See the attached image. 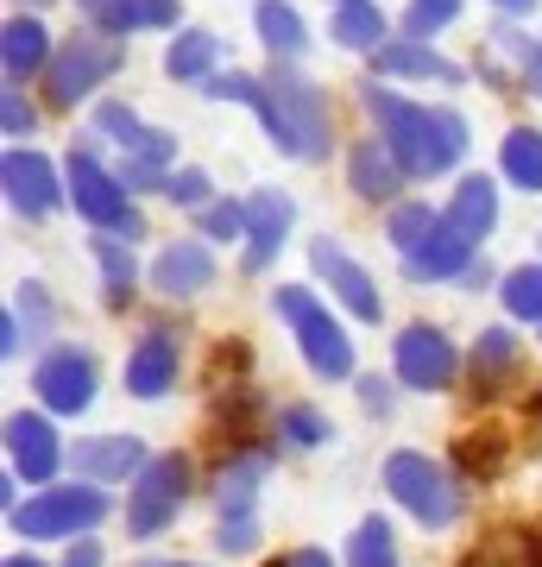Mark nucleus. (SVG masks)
I'll return each mask as SVG.
<instances>
[{
    "label": "nucleus",
    "instance_id": "nucleus-1",
    "mask_svg": "<svg viewBox=\"0 0 542 567\" xmlns=\"http://www.w3.org/2000/svg\"><path fill=\"white\" fill-rule=\"evenodd\" d=\"M360 102L366 114L379 121V140L391 145V158L410 171V177H442L454 171L467 152V121L454 107H422V102H403L398 89H385L379 76L360 82Z\"/></svg>",
    "mask_w": 542,
    "mask_h": 567
},
{
    "label": "nucleus",
    "instance_id": "nucleus-2",
    "mask_svg": "<svg viewBox=\"0 0 542 567\" xmlns=\"http://www.w3.org/2000/svg\"><path fill=\"white\" fill-rule=\"evenodd\" d=\"M253 114H259L265 140L278 145L284 158H297V164L328 158V145H335L328 95H321L309 76H297V70H272V76H259V89H253Z\"/></svg>",
    "mask_w": 542,
    "mask_h": 567
},
{
    "label": "nucleus",
    "instance_id": "nucleus-3",
    "mask_svg": "<svg viewBox=\"0 0 542 567\" xmlns=\"http://www.w3.org/2000/svg\"><path fill=\"white\" fill-rule=\"evenodd\" d=\"M272 473V447L227 454L215 473V548L222 555H253L259 548V480Z\"/></svg>",
    "mask_w": 542,
    "mask_h": 567
},
{
    "label": "nucleus",
    "instance_id": "nucleus-4",
    "mask_svg": "<svg viewBox=\"0 0 542 567\" xmlns=\"http://www.w3.org/2000/svg\"><path fill=\"white\" fill-rule=\"evenodd\" d=\"M272 309L290 322V334H297L303 360H309L316 379H354V341H347V328L321 309L316 290H303V284H278V290H272Z\"/></svg>",
    "mask_w": 542,
    "mask_h": 567
},
{
    "label": "nucleus",
    "instance_id": "nucleus-5",
    "mask_svg": "<svg viewBox=\"0 0 542 567\" xmlns=\"http://www.w3.org/2000/svg\"><path fill=\"white\" fill-rule=\"evenodd\" d=\"M385 492H391L422 529H448L461 517V486H454V473H448L442 461L417 454V447H398V454L385 461Z\"/></svg>",
    "mask_w": 542,
    "mask_h": 567
},
{
    "label": "nucleus",
    "instance_id": "nucleus-6",
    "mask_svg": "<svg viewBox=\"0 0 542 567\" xmlns=\"http://www.w3.org/2000/svg\"><path fill=\"white\" fill-rule=\"evenodd\" d=\"M63 183H70V203H76V215H82V221H95L101 234H121V240H140V234H145L140 208H133V189H126L121 171H108L95 152H70Z\"/></svg>",
    "mask_w": 542,
    "mask_h": 567
},
{
    "label": "nucleus",
    "instance_id": "nucleus-7",
    "mask_svg": "<svg viewBox=\"0 0 542 567\" xmlns=\"http://www.w3.org/2000/svg\"><path fill=\"white\" fill-rule=\"evenodd\" d=\"M108 517V492L95 486V480H70V486H44L39 498H25L20 511H13V529L20 536H32V543H76V536H89V529Z\"/></svg>",
    "mask_w": 542,
    "mask_h": 567
},
{
    "label": "nucleus",
    "instance_id": "nucleus-8",
    "mask_svg": "<svg viewBox=\"0 0 542 567\" xmlns=\"http://www.w3.org/2000/svg\"><path fill=\"white\" fill-rule=\"evenodd\" d=\"M190 486H196V466H190V454H152L145 461V473L133 480V492H126V536H158V529L177 524L183 498H190Z\"/></svg>",
    "mask_w": 542,
    "mask_h": 567
},
{
    "label": "nucleus",
    "instance_id": "nucleus-9",
    "mask_svg": "<svg viewBox=\"0 0 542 567\" xmlns=\"http://www.w3.org/2000/svg\"><path fill=\"white\" fill-rule=\"evenodd\" d=\"M114 70H121V39H108V32H70V39L58 44L51 70H44V102L51 107L89 102Z\"/></svg>",
    "mask_w": 542,
    "mask_h": 567
},
{
    "label": "nucleus",
    "instance_id": "nucleus-10",
    "mask_svg": "<svg viewBox=\"0 0 542 567\" xmlns=\"http://www.w3.org/2000/svg\"><path fill=\"white\" fill-rule=\"evenodd\" d=\"M391 372H398L403 391H448L461 379V347L436 322H410L391 347Z\"/></svg>",
    "mask_w": 542,
    "mask_h": 567
},
{
    "label": "nucleus",
    "instance_id": "nucleus-11",
    "mask_svg": "<svg viewBox=\"0 0 542 567\" xmlns=\"http://www.w3.org/2000/svg\"><path fill=\"white\" fill-rule=\"evenodd\" d=\"M32 391L51 416H82L95 404V360L82 347H51L39 365H32Z\"/></svg>",
    "mask_w": 542,
    "mask_h": 567
},
{
    "label": "nucleus",
    "instance_id": "nucleus-12",
    "mask_svg": "<svg viewBox=\"0 0 542 567\" xmlns=\"http://www.w3.org/2000/svg\"><path fill=\"white\" fill-rule=\"evenodd\" d=\"M0 183H7L13 215H25V221H44V215L70 196V183H58V164L44 158V152H32V145H7V158H0Z\"/></svg>",
    "mask_w": 542,
    "mask_h": 567
},
{
    "label": "nucleus",
    "instance_id": "nucleus-13",
    "mask_svg": "<svg viewBox=\"0 0 542 567\" xmlns=\"http://www.w3.org/2000/svg\"><path fill=\"white\" fill-rule=\"evenodd\" d=\"M7 461L20 473L25 486H51L63 466V442H58V423L51 410H13L7 416Z\"/></svg>",
    "mask_w": 542,
    "mask_h": 567
},
{
    "label": "nucleus",
    "instance_id": "nucleus-14",
    "mask_svg": "<svg viewBox=\"0 0 542 567\" xmlns=\"http://www.w3.org/2000/svg\"><path fill=\"white\" fill-rule=\"evenodd\" d=\"M309 265H316V278L347 303V316H354V322H379V316H385L379 284H372V271H366V265L354 259V252H347V246L316 240V246H309Z\"/></svg>",
    "mask_w": 542,
    "mask_h": 567
},
{
    "label": "nucleus",
    "instance_id": "nucleus-15",
    "mask_svg": "<svg viewBox=\"0 0 542 567\" xmlns=\"http://www.w3.org/2000/svg\"><path fill=\"white\" fill-rule=\"evenodd\" d=\"M290 221H297V203H290L284 189L246 196V271H253V278L272 271V259H278L284 240H290Z\"/></svg>",
    "mask_w": 542,
    "mask_h": 567
},
{
    "label": "nucleus",
    "instance_id": "nucleus-16",
    "mask_svg": "<svg viewBox=\"0 0 542 567\" xmlns=\"http://www.w3.org/2000/svg\"><path fill=\"white\" fill-rule=\"evenodd\" d=\"M177 360H183L177 328H145L140 347L126 353V391L145 398V404H158L164 391L177 385Z\"/></svg>",
    "mask_w": 542,
    "mask_h": 567
},
{
    "label": "nucleus",
    "instance_id": "nucleus-17",
    "mask_svg": "<svg viewBox=\"0 0 542 567\" xmlns=\"http://www.w3.org/2000/svg\"><path fill=\"white\" fill-rule=\"evenodd\" d=\"M145 442L140 435H89L76 442L70 466H76V480H95V486H121V480H140L145 473Z\"/></svg>",
    "mask_w": 542,
    "mask_h": 567
},
{
    "label": "nucleus",
    "instance_id": "nucleus-18",
    "mask_svg": "<svg viewBox=\"0 0 542 567\" xmlns=\"http://www.w3.org/2000/svg\"><path fill=\"white\" fill-rule=\"evenodd\" d=\"M473 252H480V246L467 240L461 227H448V215H442V227H436L429 240H417L410 252H403V278H410V284L467 278V271H473Z\"/></svg>",
    "mask_w": 542,
    "mask_h": 567
},
{
    "label": "nucleus",
    "instance_id": "nucleus-19",
    "mask_svg": "<svg viewBox=\"0 0 542 567\" xmlns=\"http://www.w3.org/2000/svg\"><path fill=\"white\" fill-rule=\"evenodd\" d=\"M145 284L158 297H196V290H208L215 284V252H208V240L164 246L158 259H152V271H145Z\"/></svg>",
    "mask_w": 542,
    "mask_h": 567
},
{
    "label": "nucleus",
    "instance_id": "nucleus-20",
    "mask_svg": "<svg viewBox=\"0 0 542 567\" xmlns=\"http://www.w3.org/2000/svg\"><path fill=\"white\" fill-rule=\"evenodd\" d=\"M51 58H58V44H51V32H44V20H32V13H13V20L0 25V70H7V82H32L51 70Z\"/></svg>",
    "mask_w": 542,
    "mask_h": 567
},
{
    "label": "nucleus",
    "instance_id": "nucleus-21",
    "mask_svg": "<svg viewBox=\"0 0 542 567\" xmlns=\"http://www.w3.org/2000/svg\"><path fill=\"white\" fill-rule=\"evenodd\" d=\"M89 25L108 32V39H126V32H171L177 25V0H76Z\"/></svg>",
    "mask_w": 542,
    "mask_h": 567
},
{
    "label": "nucleus",
    "instance_id": "nucleus-22",
    "mask_svg": "<svg viewBox=\"0 0 542 567\" xmlns=\"http://www.w3.org/2000/svg\"><path fill=\"white\" fill-rule=\"evenodd\" d=\"M379 76H410V82H442V89H461V63H448L429 39H391L372 51Z\"/></svg>",
    "mask_w": 542,
    "mask_h": 567
},
{
    "label": "nucleus",
    "instance_id": "nucleus-23",
    "mask_svg": "<svg viewBox=\"0 0 542 567\" xmlns=\"http://www.w3.org/2000/svg\"><path fill=\"white\" fill-rule=\"evenodd\" d=\"M403 177H410V171L391 158V145H385V140H366V145L347 152V183H354V196H360V203H398Z\"/></svg>",
    "mask_w": 542,
    "mask_h": 567
},
{
    "label": "nucleus",
    "instance_id": "nucleus-24",
    "mask_svg": "<svg viewBox=\"0 0 542 567\" xmlns=\"http://www.w3.org/2000/svg\"><path fill=\"white\" fill-rule=\"evenodd\" d=\"M442 215H448V227H461L467 240L480 246L485 234L499 227V183L480 177V171H473V177H461V183H454V196H448Z\"/></svg>",
    "mask_w": 542,
    "mask_h": 567
},
{
    "label": "nucleus",
    "instance_id": "nucleus-25",
    "mask_svg": "<svg viewBox=\"0 0 542 567\" xmlns=\"http://www.w3.org/2000/svg\"><path fill=\"white\" fill-rule=\"evenodd\" d=\"M253 25H259V44L284 63L309 51V25H303V13L290 0H259V7H253Z\"/></svg>",
    "mask_w": 542,
    "mask_h": 567
},
{
    "label": "nucleus",
    "instance_id": "nucleus-26",
    "mask_svg": "<svg viewBox=\"0 0 542 567\" xmlns=\"http://www.w3.org/2000/svg\"><path fill=\"white\" fill-rule=\"evenodd\" d=\"M215 58H222V39L215 32H202V25H183L177 39H171V51H164V76L171 82H208L215 76Z\"/></svg>",
    "mask_w": 542,
    "mask_h": 567
},
{
    "label": "nucleus",
    "instance_id": "nucleus-27",
    "mask_svg": "<svg viewBox=\"0 0 542 567\" xmlns=\"http://www.w3.org/2000/svg\"><path fill=\"white\" fill-rule=\"evenodd\" d=\"M328 32H335V44H347V51H379L385 39V13L379 0H341L335 13H328Z\"/></svg>",
    "mask_w": 542,
    "mask_h": 567
},
{
    "label": "nucleus",
    "instance_id": "nucleus-28",
    "mask_svg": "<svg viewBox=\"0 0 542 567\" xmlns=\"http://www.w3.org/2000/svg\"><path fill=\"white\" fill-rule=\"evenodd\" d=\"M499 171L518 189H530V196H542V133L536 126H511L499 145Z\"/></svg>",
    "mask_w": 542,
    "mask_h": 567
},
{
    "label": "nucleus",
    "instance_id": "nucleus-29",
    "mask_svg": "<svg viewBox=\"0 0 542 567\" xmlns=\"http://www.w3.org/2000/svg\"><path fill=\"white\" fill-rule=\"evenodd\" d=\"M133 240L121 234H95V265H101V284H108V303H133V290H140V265L126 252Z\"/></svg>",
    "mask_w": 542,
    "mask_h": 567
},
{
    "label": "nucleus",
    "instance_id": "nucleus-30",
    "mask_svg": "<svg viewBox=\"0 0 542 567\" xmlns=\"http://www.w3.org/2000/svg\"><path fill=\"white\" fill-rule=\"evenodd\" d=\"M511 365H518V334L511 328H480V341H473V379L485 391H499L511 379Z\"/></svg>",
    "mask_w": 542,
    "mask_h": 567
},
{
    "label": "nucleus",
    "instance_id": "nucleus-31",
    "mask_svg": "<svg viewBox=\"0 0 542 567\" xmlns=\"http://www.w3.org/2000/svg\"><path fill=\"white\" fill-rule=\"evenodd\" d=\"M499 297H504V309H511L518 322H542V259L536 265H511L504 284H499Z\"/></svg>",
    "mask_w": 542,
    "mask_h": 567
},
{
    "label": "nucleus",
    "instance_id": "nucleus-32",
    "mask_svg": "<svg viewBox=\"0 0 542 567\" xmlns=\"http://www.w3.org/2000/svg\"><path fill=\"white\" fill-rule=\"evenodd\" d=\"M436 227H442V208H429V203H391V215H385V234H391L398 252H410L417 240H429Z\"/></svg>",
    "mask_w": 542,
    "mask_h": 567
},
{
    "label": "nucleus",
    "instance_id": "nucleus-33",
    "mask_svg": "<svg viewBox=\"0 0 542 567\" xmlns=\"http://www.w3.org/2000/svg\"><path fill=\"white\" fill-rule=\"evenodd\" d=\"M347 567H398V543H391V524L385 517H366L347 543Z\"/></svg>",
    "mask_w": 542,
    "mask_h": 567
},
{
    "label": "nucleus",
    "instance_id": "nucleus-34",
    "mask_svg": "<svg viewBox=\"0 0 542 567\" xmlns=\"http://www.w3.org/2000/svg\"><path fill=\"white\" fill-rule=\"evenodd\" d=\"M278 435H284L290 447H321L328 435H335V423H328L316 404H284V410H278Z\"/></svg>",
    "mask_w": 542,
    "mask_h": 567
},
{
    "label": "nucleus",
    "instance_id": "nucleus-35",
    "mask_svg": "<svg viewBox=\"0 0 542 567\" xmlns=\"http://www.w3.org/2000/svg\"><path fill=\"white\" fill-rule=\"evenodd\" d=\"M454 13H461V0H410V13H403V32H410V39H429V32H442Z\"/></svg>",
    "mask_w": 542,
    "mask_h": 567
},
{
    "label": "nucleus",
    "instance_id": "nucleus-36",
    "mask_svg": "<svg viewBox=\"0 0 542 567\" xmlns=\"http://www.w3.org/2000/svg\"><path fill=\"white\" fill-rule=\"evenodd\" d=\"M499 44L518 58L523 89H530V95H542V39H518V32H504V25H499Z\"/></svg>",
    "mask_w": 542,
    "mask_h": 567
},
{
    "label": "nucleus",
    "instance_id": "nucleus-37",
    "mask_svg": "<svg viewBox=\"0 0 542 567\" xmlns=\"http://www.w3.org/2000/svg\"><path fill=\"white\" fill-rule=\"evenodd\" d=\"M164 196L177 208H208V171H196V164L171 171V177H164Z\"/></svg>",
    "mask_w": 542,
    "mask_h": 567
},
{
    "label": "nucleus",
    "instance_id": "nucleus-38",
    "mask_svg": "<svg viewBox=\"0 0 542 567\" xmlns=\"http://www.w3.org/2000/svg\"><path fill=\"white\" fill-rule=\"evenodd\" d=\"M202 234L208 240H246V203H208L202 208Z\"/></svg>",
    "mask_w": 542,
    "mask_h": 567
},
{
    "label": "nucleus",
    "instance_id": "nucleus-39",
    "mask_svg": "<svg viewBox=\"0 0 542 567\" xmlns=\"http://www.w3.org/2000/svg\"><path fill=\"white\" fill-rule=\"evenodd\" d=\"M0 126H7V140H25V133L39 126V107L25 102L20 82H7V95H0Z\"/></svg>",
    "mask_w": 542,
    "mask_h": 567
},
{
    "label": "nucleus",
    "instance_id": "nucleus-40",
    "mask_svg": "<svg viewBox=\"0 0 542 567\" xmlns=\"http://www.w3.org/2000/svg\"><path fill=\"white\" fill-rule=\"evenodd\" d=\"M13 309L25 316V341H39L44 328H51V297H44L39 284H25V290H20V303H13Z\"/></svg>",
    "mask_w": 542,
    "mask_h": 567
},
{
    "label": "nucleus",
    "instance_id": "nucleus-41",
    "mask_svg": "<svg viewBox=\"0 0 542 567\" xmlns=\"http://www.w3.org/2000/svg\"><path fill=\"white\" fill-rule=\"evenodd\" d=\"M25 347V334H20V309L7 303V316H0V353H7V360H13V353H20Z\"/></svg>",
    "mask_w": 542,
    "mask_h": 567
},
{
    "label": "nucleus",
    "instance_id": "nucleus-42",
    "mask_svg": "<svg viewBox=\"0 0 542 567\" xmlns=\"http://www.w3.org/2000/svg\"><path fill=\"white\" fill-rule=\"evenodd\" d=\"M360 404L372 410V416H391V385H379V379H360Z\"/></svg>",
    "mask_w": 542,
    "mask_h": 567
},
{
    "label": "nucleus",
    "instance_id": "nucleus-43",
    "mask_svg": "<svg viewBox=\"0 0 542 567\" xmlns=\"http://www.w3.org/2000/svg\"><path fill=\"white\" fill-rule=\"evenodd\" d=\"M63 567H101V543H95V536H76L70 555H63Z\"/></svg>",
    "mask_w": 542,
    "mask_h": 567
},
{
    "label": "nucleus",
    "instance_id": "nucleus-44",
    "mask_svg": "<svg viewBox=\"0 0 542 567\" xmlns=\"http://www.w3.org/2000/svg\"><path fill=\"white\" fill-rule=\"evenodd\" d=\"M284 567H341V561H335L328 548H290V555H284Z\"/></svg>",
    "mask_w": 542,
    "mask_h": 567
},
{
    "label": "nucleus",
    "instance_id": "nucleus-45",
    "mask_svg": "<svg viewBox=\"0 0 542 567\" xmlns=\"http://www.w3.org/2000/svg\"><path fill=\"white\" fill-rule=\"evenodd\" d=\"M0 567H44V561H39V555H7Z\"/></svg>",
    "mask_w": 542,
    "mask_h": 567
},
{
    "label": "nucleus",
    "instance_id": "nucleus-46",
    "mask_svg": "<svg viewBox=\"0 0 542 567\" xmlns=\"http://www.w3.org/2000/svg\"><path fill=\"white\" fill-rule=\"evenodd\" d=\"M492 7H504V13H523V7H536V0H492Z\"/></svg>",
    "mask_w": 542,
    "mask_h": 567
},
{
    "label": "nucleus",
    "instance_id": "nucleus-47",
    "mask_svg": "<svg viewBox=\"0 0 542 567\" xmlns=\"http://www.w3.org/2000/svg\"><path fill=\"white\" fill-rule=\"evenodd\" d=\"M133 567H202V561H133Z\"/></svg>",
    "mask_w": 542,
    "mask_h": 567
},
{
    "label": "nucleus",
    "instance_id": "nucleus-48",
    "mask_svg": "<svg viewBox=\"0 0 542 567\" xmlns=\"http://www.w3.org/2000/svg\"><path fill=\"white\" fill-rule=\"evenodd\" d=\"M536 416H542V398H536Z\"/></svg>",
    "mask_w": 542,
    "mask_h": 567
},
{
    "label": "nucleus",
    "instance_id": "nucleus-49",
    "mask_svg": "<svg viewBox=\"0 0 542 567\" xmlns=\"http://www.w3.org/2000/svg\"><path fill=\"white\" fill-rule=\"evenodd\" d=\"M335 7H341V0H335Z\"/></svg>",
    "mask_w": 542,
    "mask_h": 567
}]
</instances>
